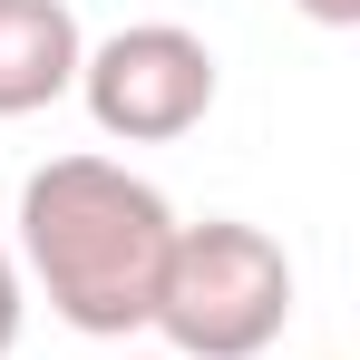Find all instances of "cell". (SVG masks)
Listing matches in <instances>:
<instances>
[{"label": "cell", "mask_w": 360, "mask_h": 360, "mask_svg": "<svg viewBox=\"0 0 360 360\" xmlns=\"http://www.w3.org/2000/svg\"><path fill=\"white\" fill-rule=\"evenodd\" d=\"M311 30H360V0H302Z\"/></svg>", "instance_id": "obj_6"}, {"label": "cell", "mask_w": 360, "mask_h": 360, "mask_svg": "<svg viewBox=\"0 0 360 360\" xmlns=\"http://www.w3.org/2000/svg\"><path fill=\"white\" fill-rule=\"evenodd\" d=\"M78 10L68 0H0V117H39L78 88Z\"/></svg>", "instance_id": "obj_4"}, {"label": "cell", "mask_w": 360, "mask_h": 360, "mask_svg": "<svg viewBox=\"0 0 360 360\" xmlns=\"http://www.w3.org/2000/svg\"><path fill=\"white\" fill-rule=\"evenodd\" d=\"M166 243H176V205L146 176H127L117 156H49L20 185V243H10V263L88 341L146 331L156 283H166Z\"/></svg>", "instance_id": "obj_1"}, {"label": "cell", "mask_w": 360, "mask_h": 360, "mask_svg": "<svg viewBox=\"0 0 360 360\" xmlns=\"http://www.w3.org/2000/svg\"><path fill=\"white\" fill-rule=\"evenodd\" d=\"M127 360H166V351H127Z\"/></svg>", "instance_id": "obj_7"}, {"label": "cell", "mask_w": 360, "mask_h": 360, "mask_svg": "<svg viewBox=\"0 0 360 360\" xmlns=\"http://www.w3.org/2000/svg\"><path fill=\"white\" fill-rule=\"evenodd\" d=\"M20 321H30V283H20V263H10V243H0V360L20 351Z\"/></svg>", "instance_id": "obj_5"}, {"label": "cell", "mask_w": 360, "mask_h": 360, "mask_svg": "<svg viewBox=\"0 0 360 360\" xmlns=\"http://www.w3.org/2000/svg\"><path fill=\"white\" fill-rule=\"evenodd\" d=\"M292 321V253L243 224V214H205L176 224L166 243V283L146 331H166V360H253L283 341Z\"/></svg>", "instance_id": "obj_2"}, {"label": "cell", "mask_w": 360, "mask_h": 360, "mask_svg": "<svg viewBox=\"0 0 360 360\" xmlns=\"http://www.w3.org/2000/svg\"><path fill=\"white\" fill-rule=\"evenodd\" d=\"M214 88H224V68L185 20H127L78 59L68 98H88L98 136H117V146H176L214 117Z\"/></svg>", "instance_id": "obj_3"}]
</instances>
